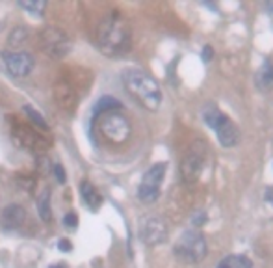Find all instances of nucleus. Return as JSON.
<instances>
[{
  "label": "nucleus",
  "instance_id": "26",
  "mask_svg": "<svg viewBox=\"0 0 273 268\" xmlns=\"http://www.w3.org/2000/svg\"><path fill=\"white\" fill-rule=\"evenodd\" d=\"M266 197H268V201L273 205V186H271V188H268V194H266Z\"/></svg>",
  "mask_w": 273,
  "mask_h": 268
},
{
  "label": "nucleus",
  "instance_id": "25",
  "mask_svg": "<svg viewBox=\"0 0 273 268\" xmlns=\"http://www.w3.org/2000/svg\"><path fill=\"white\" fill-rule=\"evenodd\" d=\"M58 248L59 250H64V252H71V242H67V241H59L58 242Z\"/></svg>",
  "mask_w": 273,
  "mask_h": 268
},
{
  "label": "nucleus",
  "instance_id": "23",
  "mask_svg": "<svg viewBox=\"0 0 273 268\" xmlns=\"http://www.w3.org/2000/svg\"><path fill=\"white\" fill-rule=\"evenodd\" d=\"M54 175H56V179H58L59 183H65V170L62 168V164L54 166Z\"/></svg>",
  "mask_w": 273,
  "mask_h": 268
},
{
  "label": "nucleus",
  "instance_id": "11",
  "mask_svg": "<svg viewBox=\"0 0 273 268\" xmlns=\"http://www.w3.org/2000/svg\"><path fill=\"white\" fill-rule=\"evenodd\" d=\"M54 99H56L59 108L71 112L76 106V103H78V90L69 80L59 78L58 82H56V86H54Z\"/></svg>",
  "mask_w": 273,
  "mask_h": 268
},
{
  "label": "nucleus",
  "instance_id": "21",
  "mask_svg": "<svg viewBox=\"0 0 273 268\" xmlns=\"http://www.w3.org/2000/svg\"><path fill=\"white\" fill-rule=\"evenodd\" d=\"M24 114L28 115V120L32 121L34 125L36 127H39V129H48V125H47V121H45V117L41 114H39L38 110H34L32 106H24Z\"/></svg>",
  "mask_w": 273,
  "mask_h": 268
},
{
  "label": "nucleus",
  "instance_id": "7",
  "mask_svg": "<svg viewBox=\"0 0 273 268\" xmlns=\"http://www.w3.org/2000/svg\"><path fill=\"white\" fill-rule=\"evenodd\" d=\"M38 45L45 54L50 56V58H56V60L65 58L71 50V41H69V38H67V34L54 26H47L39 30Z\"/></svg>",
  "mask_w": 273,
  "mask_h": 268
},
{
  "label": "nucleus",
  "instance_id": "19",
  "mask_svg": "<svg viewBox=\"0 0 273 268\" xmlns=\"http://www.w3.org/2000/svg\"><path fill=\"white\" fill-rule=\"evenodd\" d=\"M28 39V30L26 28H13L10 34V38H8V45H11V47H21V45H24V41Z\"/></svg>",
  "mask_w": 273,
  "mask_h": 268
},
{
  "label": "nucleus",
  "instance_id": "14",
  "mask_svg": "<svg viewBox=\"0 0 273 268\" xmlns=\"http://www.w3.org/2000/svg\"><path fill=\"white\" fill-rule=\"evenodd\" d=\"M255 86L260 92H269L273 88V60H264L255 75Z\"/></svg>",
  "mask_w": 273,
  "mask_h": 268
},
{
  "label": "nucleus",
  "instance_id": "24",
  "mask_svg": "<svg viewBox=\"0 0 273 268\" xmlns=\"http://www.w3.org/2000/svg\"><path fill=\"white\" fill-rule=\"evenodd\" d=\"M201 56H203V60L208 64V62L214 58V50H212V47H210V45H206V47L203 49V54H201Z\"/></svg>",
  "mask_w": 273,
  "mask_h": 268
},
{
  "label": "nucleus",
  "instance_id": "22",
  "mask_svg": "<svg viewBox=\"0 0 273 268\" xmlns=\"http://www.w3.org/2000/svg\"><path fill=\"white\" fill-rule=\"evenodd\" d=\"M64 224L65 227H69V229H75L76 225H78V216L75 213H67L64 216Z\"/></svg>",
  "mask_w": 273,
  "mask_h": 268
},
{
  "label": "nucleus",
  "instance_id": "2",
  "mask_svg": "<svg viewBox=\"0 0 273 268\" xmlns=\"http://www.w3.org/2000/svg\"><path fill=\"white\" fill-rule=\"evenodd\" d=\"M125 90L138 101L143 108L156 112L162 104V90L155 78L139 69H127L123 73Z\"/></svg>",
  "mask_w": 273,
  "mask_h": 268
},
{
  "label": "nucleus",
  "instance_id": "4",
  "mask_svg": "<svg viewBox=\"0 0 273 268\" xmlns=\"http://www.w3.org/2000/svg\"><path fill=\"white\" fill-rule=\"evenodd\" d=\"M97 127L101 131L102 138L106 142L113 143V145H121V143L129 142L130 134H132V125H130L129 117L121 114L119 110L97 115Z\"/></svg>",
  "mask_w": 273,
  "mask_h": 268
},
{
  "label": "nucleus",
  "instance_id": "6",
  "mask_svg": "<svg viewBox=\"0 0 273 268\" xmlns=\"http://www.w3.org/2000/svg\"><path fill=\"white\" fill-rule=\"evenodd\" d=\"M206 241L197 229L184 231L175 242V255L184 263H199L206 257Z\"/></svg>",
  "mask_w": 273,
  "mask_h": 268
},
{
  "label": "nucleus",
  "instance_id": "18",
  "mask_svg": "<svg viewBox=\"0 0 273 268\" xmlns=\"http://www.w3.org/2000/svg\"><path fill=\"white\" fill-rule=\"evenodd\" d=\"M38 213L39 218L43 222H50L52 220V209H50V190H43L38 196Z\"/></svg>",
  "mask_w": 273,
  "mask_h": 268
},
{
  "label": "nucleus",
  "instance_id": "10",
  "mask_svg": "<svg viewBox=\"0 0 273 268\" xmlns=\"http://www.w3.org/2000/svg\"><path fill=\"white\" fill-rule=\"evenodd\" d=\"M6 69L17 78H26L34 71V58L28 52H2L0 54Z\"/></svg>",
  "mask_w": 273,
  "mask_h": 268
},
{
  "label": "nucleus",
  "instance_id": "12",
  "mask_svg": "<svg viewBox=\"0 0 273 268\" xmlns=\"http://www.w3.org/2000/svg\"><path fill=\"white\" fill-rule=\"evenodd\" d=\"M26 220V211L17 205V203H11V205H6L2 209V214H0V222L4 225L6 229H15V227H21Z\"/></svg>",
  "mask_w": 273,
  "mask_h": 268
},
{
  "label": "nucleus",
  "instance_id": "16",
  "mask_svg": "<svg viewBox=\"0 0 273 268\" xmlns=\"http://www.w3.org/2000/svg\"><path fill=\"white\" fill-rule=\"evenodd\" d=\"M123 108V104H121V101H117L115 97H112V95H104V97H101L99 101L95 103V106H93V115H101V114H106V112H113V110H121Z\"/></svg>",
  "mask_w": 273,
  "mask_h": 268
},
{
  "label": "nucleus",
  "instance_id": "13",
  "mask_svg": "<svg viewBox=\"0 0 273 268\" xmlns=\"http://www.w3.org/2000/svg\"><path fill=\"white\" fill-rule=\"evenodd\" d=\"M17 132V138H19V142L28 149H45L47 147V142H45L41 134L30 129V127H24V125H19L15 129Z\"/></svg>",
  "mask_w": 273,
  "mask_h": 268
},
{
  "label": "nucleus",
  "instance_id": "5",
  "mask_svg": "<svg viewBox=\"0 0 273 268\" xmlns=\"http://www.w3.org/2000/svg\"><path fill=\"white\" fill-rule=\"evenodd\" d=\"M208 159V145L203 140H195V142L188 147L186 155L180 162V175L184 183H195L201 177L206 166Z\"/></svg>",
  "mask_w": 273,
  "mask_h": 268
},
{
  "label": "nucleus",
  "instance_id": "15",
  "mask_svg": "<svg viewBox=\"0 0 273 268\" xmlns=\"http://www.w3.org/2000/svg\"><path fill=\"white\" fill-rule=\"evenodd\" d=\"M80 194H82V199L86 203L87 207L97 211V209L102 205V196L97 192V188L91 185L89 181H82L80 183Z\"/></svg>",
  "mask_w": 273,
  "mask_h": 268
},
{
  "label": "nucleus",
  "instance_id": "20",
  "mask_svg": "<svg viewBox=\"0 0 273 268\" xmlns=\"http://www.w3.org/2000/svg\"><path fill=\"white\" fill-rule=\"evenodd\" d=\"M19 8L26 10L28 13H32L36 17H43V11L47 10V2L45 0H38V2H19Z\"/></svg>",
  "mask_w": 273,
  "mask_h": 268
},
{
  "label": "nucleus",
  "instance_id": "3",
  "mask_svg": "<svg viewBox=\"0 0 273 268\" xmlns=\"http://www.w3.org/2000/svg\"><path fill=\"white\" fill-rule=\"evenodd\" d=\"M203 120L216 132V136H218V140H220V143L223 147H234L236 143L240 142V129L216 104L210 103L204 106Z\"/></svg>",
  "mask_w": 273,
  "mask_h": 268
},
{
  "label": "nucleus",
  "instance_id": "1",
  "mask_svg": "<svg viewBox=\"0 0 273 268\" xmlns=\"http://www.w3.org/2000/svg\"><path fill=\"white\" fill-rule=\"evenodd\" d=\"M97 47L110 58L125 56L132 47V30L119 11L108 13L97 28Z\"/></svg>",
  "mask_w": 273,
  "mask_h": 268
},
{
  "label": "nucleus",
  "instance_id": "9",
  "mask_svg": "<svg viewBox=\"0 0 273 268\" xmlns=\"http://www.w3.org/2000/svg\"><path fill=\"white\" fill-rule=\"evenodd\" d=\"M167 224L166 220L156 216V214H149L141 218L139 224V239L147 246H158L167 241Z\"/></svg>",
  "mask_w": 273,
  "mask_h": 268
},
{
  "label": "nucleus",
  "instance_id": "8",
  "mask_svg": "<svg viewBox=\"0 0 273 268\" xmlns=\"http://www.w3.org/2000/svg\"><path fill=\"white\" fill-rule=\"evenodd\" d=\"M166 170H167L166 162H158V164L150 166L149 170L145 171L143 179H141V183L138 186L139 201L150 205V203H155L160 197V186L164 177H166Z\"/></svg>",
  "mask_w": 273,
  "mask_h": 268
},
{
  "label": "nucleus",
  "instance_id": "17",
  "mask_svg": "<svg viewBox=\"0 0 273 268\" xmlns=\"http://www.w3.org/2000/svg\"><path fill=\"white\" fill-rule=\"evenodd\" d=\"M216 268H253V263L247 255L234 253V255H227L225 259H221Z\"/></svg>",
  "mask_w": 273,
  "mask_h": 268
}]
</instances>
